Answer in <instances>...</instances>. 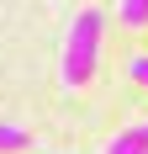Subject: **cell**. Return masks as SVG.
I'll return each instance as SVG.
<instances>
[{"instance_id": "obj_1", "label": "cell", "mask_w": 148, "mask_h": 154, "mask_svg": "<svg viewBox=\"0 0 148 154\" xmlns=\"http://www.w3.org/2000/svg\"><path fill=\"white\" fill-rule=\"evenodd\" d=\"M101 37H106V16L90 5V11H79L74 16V27H69V37H64V53H58V75H64V85H90L95 80V69H101Z\"/></svg>"}, {"instance_id": "obj_2", "label": "cell", "mask_w": 148, "mask_h": 154, "mask_svg": "<svg viewBox=\"0 0 148 154\" xmlns=\"http://www.w3.org/2000/svg\"><path fill=\"white\" fill-rule=\"evenodd\" d=\"M106 154H148V122H138V128H122L117 138L106 143Z\"/></svg>"}, {"instance_id": "obj_3", "label": "cell", "mask_w": 148, "mask_h": 154, "mask_svg": "<svg viewBox=\"0 0 148 154\" xmlns=\"http://www.w3.org/2000/svg\"><path fill=\"white\" fill-rule=\"evenodd\" d=\"M117 16L127 21V27H148V0H122Z\"/></svg>"}, {"instance_id": "obj_4", "label": "cell", "mask_w": 148, "mask_h": 154, "mask_svg": "<svg viewBox=\"0 0 148 154\" xmlns=\"http://www.w3.org/2000/svg\"><path fill=\"white\" fill-rule=\"evenodd\" d=\"M27 128H11V122H0V154H11V149H27Z\"/></svg>"}, {"instance_id": "obj_5", "label": "cell", "mask_w": 148, "mask_h": 154, "mask_svg": "<svg viewBox=\"0 0 148 154\" xmlns=\"http://www.w3.org/2000/svg\"><path fill=\"white\" fill-rule=\"evenodd\" d=\"M127 75H132V80H138V85H148V53H138V59H132V64H127Z\"/></svg>"}]
</instances>
